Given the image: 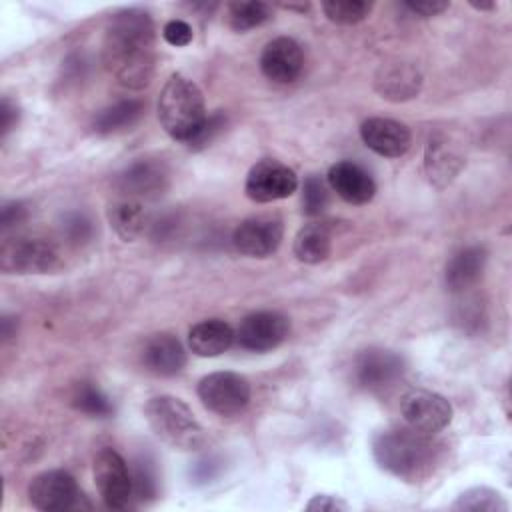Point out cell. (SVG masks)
<instances>
[{
	"mask_svg": "<svg viewBox=\"0 0 512 512\" xmlns=\"http://www.w3.org/2000/svg\"><path fill=\"white\" fill-rule=\"evenodd\" d=\"M472 6H474L476 10H492L496 4H494V2H480V4L472 2Z\"/></svg>",
	"mask_w": 512,
	"mask_h": 512,
	"instance_id": "42",
	"label": "cell"
},
{
	"mask_svg": "<svg viewBox=\"0 0 512 512\" xmlns=\"http://www.w3.org/2000/svg\"><path fill=\"white\" fill-rule=\"evenodd\" d=\"M200 402L214 414L230 418L250 402V384L236 372H212L198 382Z\"/></svg>",
	"mask_w": 512,
	"mask_h": 512,
	"instance_id": "7",
	"label": "cell"
},
{
	"mask_svg": "<svg viewBox=\"0 0 512 512\" xmlns=\"http://www.w3.org/2000/svg\"><path fill=\"white\" fill-rule=\"evenodd\" d=\"M280 6L286 8V10H296V12H306L310 8L308 2L306 4H280Z\"/></svg>",
	"mask_w": 512,
	"mask_h": 512,
	"instance_id": "41",
	"label": "cell"
},
{
	"mask_svg": "<svg viewBox=\"0 0 512 512\" xmlns=\"http://www.w3.org/2000/svg\"><path fill=\"white\" fill-rule=\"evenodd\" d=\"M296 188H298L296 172L274 158H264L256 162L250 168L244 184L246 196L258 204H268V202L288 198L296 192Z\"/></svg>",
	"mask_w": 512,
	"mask_h": 512,
	"instance_id": "10",
	"label": "cell"
},
{
	"mask_svg": "<svg viewBox=\"0 0 512 512\" xmlns=\"http://www.w3.org/2000/svg\"><path fill=\"white\" fill-rule=\"evenodd\" d=\"M452 510L460 512H506L508 502L502 498L500 492L486 488V486H476L458 496V500L452 504Z\"/></svg>",
	"mask_w": 512,
	"mask_h": 512,
	"instance_id": "27",
	"label": "cell"
},
{
	"mask_svg": "<svg viewBox=\"0 0 512 512\" xmlns=\"http://www.w3.org/2000/svg\"><path fill=\"white\" fill-rule=\"evenodd\" d=\"M218 472V464L214 460H202V462H196L194 466V478H198L200 482H206L210 478H214Z\"/></svg>",
	"mask_w": 512,
	"mask_h": 512,
	"instance_id": "39",
	"label": "cell"
},
{
	"mask_svg": "<svg viewBox=\"0 0 512 512\" xmlns=\"http://www.w3.org/2000/svg\"><path fill=\"white\" fill-rule=\"evenodd\" d=\"M94 482L110 510H124L132 498V476L128 464L114 448H102L94 458Z\"/></svg>",
	"mask_w": 512,
	"mask_h": 512,
	"instance_id": "11",
	"label": "cell"
},
{
	"mask_svg": "<svg viewBox=\"0 0 512 512\" xmlns=\"http://www.w3.org/2000/svg\"><path fill=\"white\" fill-rule=\"evenodd\" d=\"M282 236V218L276 214H260L250 216L236 226L232 234V244L244 256L266 258L278 250Z\"/></svg>",
	"mask_w": 512,
	"mask_h": 512,
	"instance_id": "13",
	"label": "cell"
},
{
	"mask_svg": "<svg viewBox=\"0 0 512 512\" xmlns=\"http://www.w3.org/2000/svg\"><path fill=\"white\" fill-rule=\"evenodd\" d=\"M226 126V116L222 112H214V114H208L206 122L202 124V128L198 130V134L188 142L190 148L198 150V148H204L208 146Z\"/></svg>",
	"mask_w": 512,
	"mask_h": 512,
	"instance_id": "32",
	"label": "cell"
},
{
	"mask_svg": "<svg viewBox=\"0 0 512 512\" xmlns=\"http://www.w3.org/2000/svg\"><path fill=\"white\" fill-rule=\"evenodd\" d=\"M362 142L384 158H398L408 152L412 144V134L406 124L392 118H368L360 126Z\"/></svg>",
	"mask_w": 512,
	"mask_h": 512,
	"instance_id": "16",
	"label": "cell"
},
{
	"mask_svg": "<svg viewBox=\"0 0 512 512\" xmlns=\"http://www.w3.org/2000/svg\"><path fill=\"white\" fill-rule=\"evenodd\" d=\"M72 406L92 418H108L114 412L108 396L92 382L76 384L72 392Z\"/></svg>",
	"mask_w": 512,
	"mask_h": 512,
	"instance_id": "28",
	"label": "cell"
},
{
	"mask_svg": "<svg viewBox=\"0 0 512 512\" xmlns=\"http://www.w3.org/2000/svg\"><path fill=\"white\" fill-rule=\"evenodd\" d=\"M108 222L124 242L140 238L148 226V214L140 200L120 198L108 208Z\"/></svg>",
	"mask_w": 512,
	"mask_h": 512,
	"instance_id": "23",
	"label": "cell"
},
{
	"mask_svg": "<svg viewBox=\"0 0 512 512\" xmlns=\"http://www.w3.org/2000/svg\"><path fill=\"white\" fill-rule=\"evenodd\" d=\"M328 186L348 204H366L376 194L374 178L356 162L342 160L330 166Z\"/></svg>",
	"mask_w": 512,
	"mask_h": 512,
	"instance_id": "17",
	"label": "cell"
},
{
	"mask_svg": "<svg viewBox=\"0 0 512 512\" xmlns=\"http://www.w3.org/2000/svg\"><path fill=\"white\" fill-rule=\"evenodd\" d=\"M102 62L126 88L150 84L156 66V28L148 12L126 8L110 16L104 28Z\"/></svg>",
	"mask_w": 512,
	"mask_h": 512,
	"instance_id": "1",
	"label": "cell"
},
{
	"mask_svg": "<svg viewBox=\"0 0 512 512\" xmlns=\"http://www.w3.org/2000/svg\"><path fill=\"white\" fill-rule=\"evenodd\" d=\"M132 488L136 490V494L142 500L156 496V476L152 472L150 462H146V460L136 462V474L132 478Z\"/></svg>",
	"mask_w": 512,
	"mask_h": 512,
	"instance_id": "33",
	"label": "cell"
},
{
	"mask_svg": "<svg viewBox=\"0 0 512 512\" xmlns=\"http://www.w3.org/2000/svg\"><path fill=\"white\" fill-rule=\"evenodd\" d=\"M28 218V208L22 202H6L2 206V214H0V226L2 230H8L12 226H18L20 222H24Z\"/></svg>",
	"mask_w": 512,
	"mask_h": 512,
	"instance_id": "35",
	"label": "cell"
},
{
	"mask_svg": "<svg viewBox=\"0 0 512 512\" xmlns=\"http://www.w3.org/2000/svg\"><path fill=\"white\" fill-rule=\"evenodd\" d=\"M114 186L122 198L154 200L170 186V170L162 160L142 158L116 174Z\"/></svg>",
	"mask_w": 512,
	"mask_h": 512,
	"instance_id": "12",
	"label": "cell"
},
{
	"mask_svg": "<svg viewBox=\"0 0 512 512\" xmlns=\"http://www.w3.org/2000/svg\"><path fill=\"white\" fill-rule=\"evenodd\" d=\"M290 332V320L274 310L252 312L240 320L234 330V340L240 348L252 352H266L280 346Z\"/></svg>",
	"mask_w": 512,
	"mask_h": 512,
	"instance_id": "14",
	"label": "cell"
},
{
	"mask_svg": "<svg viewBox=\"0 0 512 512\" xmlns=\"http://www.w3.org/2000/svg\"><path fill=\"white\" fill-rule=\"evenodd\" d=\"M304 66V54L300 44L290 36H278L270 40L260 54L262 74L278 84L294 82Z\"/></svg>",
	"mask_w": 512,
	"mask_h": 512,
	"instance_id": "15",
	"label": "cell"
},
{
	"mask_svg": "<svg viewBox=\"0 0 512 512\" xmlns=\"http://www.w3.org/2000/svg\"><path fill=\"white\" fill-rule=\"evenodd\" d=\"M322 10L328 20L348 26L362 22L370 14L372 4L364 0H326L322 2Z\"/></svg>",
	"mask_w": 512,
	"mask_h": 512,
	"instance_id": "29",
	"label": "cell"
},
{
	"mask_svg": "<svg viewBox=\"0 0 512 512\" xmlns=\"http://www.w3.org/2000/svg\"><path fill=\"white\" fill-rule=\"evenodd\" d=\"M12 336H16V318L12 316H4L2 318V340H10Z\"/></svg>",
	"mask_w": 512,
	"mask_h": 512,
	"instance_id": "40",
	"label": "cell"
},
{
	"mask_svg": "<svg viewBox=\"0 0 512 512\" xmlns=\"http://www.w3.org/2000/svg\"><path fill=\"white\" fill-rule=\"evenodd\" d=\"M450 6V2H444V0H424V2H404V8L410 10L412 14H418L420 18H430V16H436L440 12H444L446 8Z\"/></svg>",
	"mask_w": 512,
	"mask_h": 512,
	"instance_id": "37",
	"label": "cell"
},
{
	"mask_svg": "<svg viewBox=\"0 0 512 512\" xmlns=\"http://www.w3.org/2000/svg\"><path fill=\"white\" fill-rule=\"evenodd\" d=\"M234 342V330L220 318H208L194 324L188 332V346L196 356L212 358L226 352Z\"/></svg>",
	"mask_w": 512,
	"mask_h": 512,
	"instance_id": "22",
	"label": "cell"
},
{
	"mask_svg": "<svg viewBox=\"0 0 512 512\" xmlns=\"http://www.w3.org/2000/svg\"><path fill=\"white\" fill-rule=\"evenodd\" d=\"M62 234L72 244H84L94 234L92 220L82 212H70L62 220Z\"/></svg>",
	"mask_w": 512,
	"mask_h": 512,
	"instance_id": "31",
	"label": "cell"
},
{
	"mask_svg": "<svg viewBox=\"0 0 512 512\" xmlns=\"http://www.w3.org/2000/svg\"><path fill=\"white\" fill-rule=\"evenodd\" d=\"M294 256L304 264H318L330 256L332 232L322 222H310L294 236Z\"/></svg>",
	"mask_w": 512,
	"mask_h": 512,
	"instance_id": "24",
	"label": "cell"
},
{
	"mask_svg": "<svg viewBox=\"0 0 512 512\" xmlns=\"http://www.w3.org/2000/svg\"><path fill=\"white\" fill-rule=\"evenodd\" d=\"M142 364L156 376H174L186 364V352L180 340L168 332L152 334L142 348Z\"/></svg>",
	"mask_w": 512,
	"mask_h": 512,
	"instance_id": "20",
	"label": "cell"
},
{
	"mask_svg": "<svg viewBox=\"0 0 512 512\" xmlns=\"http://www.w3.org/2000/svg\"><path fill=\"white\" fill-rule=\"evenodd\" d=\"M162 36L170 46H188L192 42V28L184 20H170L162 28Z\"/></svg>",
	"mask_w": 512,
	"mask_h": 512,
	"instance_id": "34",
	"label": "cell"
},
{
	"mask_svg": "<svg viewBox=\"0 0 512 512\" xmlns=\"http://www.w3.org/2000/svg\"><path fill=\"white\" fill-rule=\"evenodd\" d=\"M62 266L58 246L36 234L6 238L0 248V268L6 274H46Z\"/></svg>",
	"mask_w": 512,
	"mask_h": 512,
	"instance_id": "5",
	"label": "cell"
},
{
	"mask_svg": "<svg viewBox=\"0 0 512 512\" xmlns=\"http://www.w3.org/2000/svg\"><path fill=\"white\" fill-rule=\"evenodd\" d=\"M376 92L392 102L414 98L422 88V74L410 62H386L374 76Z\"/></svg>",
	"mask_w": 512,
	"mask_h": 512,
	"instance_id": "18",
	"label": "cell"
},
{
	"mask_svg": "<svg viewBox=\"0 0 512 512\" xmlns=\"http://www.w3.org/2000/svg\"><path fill=\"white\" fill-rule=\"evenodd\" d=\"M372 454L388 474L418 484L428 480L442 462V444L414 428H394L372 438Z\"/></svg>",
	"mask_w": 512,
	"mask_h": 512,
	"instance_id": "2",
	"label": "cell"
},
{
	"mask_svg": "<svg viewBox=\"0 0 512 512\" xmlns=\"http://www.w3.org/2000/svg\"><path fill=\"white\" fill-rule=\"evenodd\" d=\"M486 266V250L484 246H466L460 248L446 264L444 282L450 292H466L472 288Z\"/></svg>",
	"mask_w": 512,
	"mask_h": 512,
	"instance_id": "21",
	"label": "cell"
},
{
	"mask_svg": "<svg viewBox=\"0 0 512 512\" xmlns=\"http://www.w3.org/2000/svg\"><path fill=\"white\" fill-rule=\"evenodd\" d=\"M400 414L410 428L432 436L452 422L450 402L424 388H412L400 398Z\"/></svg>",
	"mask_w": 512,
	"mask_h": 512,
	"instance_id": "9",
	"label": "cell"
},
{
	"mask_svg": "<svg viewBox=\"0 0 512 512\" xmlns=\"http://www.w3.org/2000/svg\"><path fill=\"white\" fill-rule=\"evenodd\" d=\"M328 202H330V196H328V188H326L324 180L320 176H316V174H310L304 180V186H302L304 214L320 216L326 210Z\"/></svg>",
	"mask_w": 512,
	"mask_h": 512,
	"instance_id": "30",
	"label": "cell"
},
{
	"mask_svg": "<svg viewBox=\"0 0 512 512\" xmlns=\"http://www.w3.org/2000/svg\"><path fill=\"white\" fill-rule=\"evenodd\" d=\"M28 500L38 510L64 512L82 508L84 494L66 470H46L30 482Z\"/></svg>",
	"mask_w": 512,
	"mask_h": 512,
	"instance_id": "8",
	"label": "cell"
},
{
	"mask_svg": "<svg viewBox=\"0 0 512 512\" xmlns=\"http://www.w3.org/2000/svg\"><path fill=\"white\" fill-rule=\"evenodd\" d=\"M144 114V102L136 100V98H128V100H120L104 110L98 112V116L94 118V130L98 134H114V132H122L130 126H134L140 116Z\"/></svg>",
	"mask_w": 512,
	"mask_h": 512,
	"instance_id": "25",
	"label": "cell"
},
{
	"mask_svg": "<svg viewBox=\"0 0 512 512\" xmlns=\"http://www.w3.org/2000/svg\"><path fill=\"white\" fill-rule=\"evenodd\" d=\"M404 360L384 348L362 350L352 362V380L358 388L380 394L394 388L404 376Z\"/></svg>",
	"mask_w": 512,
	"mask_h": 512,
	"instance_id": "6",
	"label": "cell"
},
{
	"mask_svg": "<svg viewBox=\"0 0 512 512\" xmlns=\"http://www.w3.org/2000/svg\"><path fill=\"white\" fill-rule=\"evenodd\" d=\"M206 118L208 112L198 84L182 74H172L158 96V120L166 134L188 144Z\"/></svg>",
	"mask_w": 512,
	"mask_h": 512,
	"instance_id": "3",
	"label": "cell"
},
{
	"mask_svg": "<svg viewBox=\"0 0 512 512\" xmlns=\"http://www.w3.org/2000/svg\"><path fill=\"white\" fill-rule=\"evenodd\" d=\"M462 166H464L462 154L444 134H434L428 138V144L424 150V172L430 184H434L436 188L448 186L458 176Z\"/></svg>",
	"mask_w": 512,
	"mask_h": 512,
	"instance_id": "19",
	"label": "cell"
},
{
	"mask_svg": "<svg viewBox=\"0 0 512 512\" xmlns=\"http://www.w3.org/2000/svg\"><path fill=\"white\" fill-rule=\"evenodd\" d=\"M272 18V6L268 2H244L236 0L226 6V22L234 32H246L262 26Z\"/></svg>",
	"mask_w": 512,
	"mask_h": 512,
	"instance_id": "26",
	"label": "cell"
},
{
	"mask_svg": "<svg viewBox=\"0 0 512 512\" xmlns=\"http://www.w3.org/2000/svg\"><path fill=\"white\" fill-rule=\"evenodd\" d=\"M306 510H310V512H334V510H346V504L342 500L334 498V496L318 494L306 504Z\"/></svg>",
	"mask_w": 512,
	"mask_h": 512,
	"instance_id": "38",
	"label": "cell"
},
{
	"mask_svg": "<svg viewBox=\"0 0 512 512\" xmlns=\"http://www.w3.org/2000/svg\"><path fill=\"white\" fill-rule=\"evenodd\" d=\"M144 416L152 432L176 450H198L206 442L202 424L186 402L176 396H154L144 406Z\"/></svg>",
	"mask_w": 512,
	"mask_h": 512,
	"instance_id": "4",
	"label": "cell"
},
{
	"mask_svg": "<svg viewBox=\"0 0 512 512\" xmlns=\"http://www.w3.org/2000/svg\"><path fill=\"white\" fill-rule=\"evenodd\" d=\"M18 108L10 98H2L0 102V136L6 138L18 124Z\"/></svg>",
	"mask_w": 512,
	"mask_h": 512,
	"instance_id": "36",
	"label": "cell"
}]
</instances>
